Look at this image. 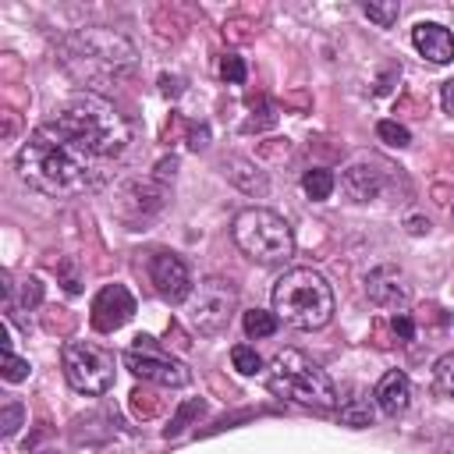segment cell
I'll return each mask as SVG.
<instances>
[{"label":"cell","instance_id":"cell-21","mask_svg":"<svg viewBox=\"0 0 454 454\" xmlns=\"http://www.w3.org/2000/svg\"><path fill=\"white\" fill-rule=\"evenodd\" d=\"M376 135H380L383 142L397 145V149H404V145L411 142V131H408L404 124H397V121H380V124H376Z\"/></svg>","mask_w":454,"mask_h":454},{"label":"cell","instance_id":"cell-4","mask_svg":"<svg viewBox=\"0 0 454 454\" xmlns=\"http://www.w3.org/2000/svg\"><path fill=\"white\" fill-rule=\"evenodd\" d=\"M266 383L277 397L305 404V408H333L337 404V387L326 376V369H319V362H312L298 348H284L273 355V362L266 369Z\"/></svg>","mask_w":454,"mask_h":454},{"label":"cell","instance_id":"cell-20","mask_svg":"<svg viewBox=\"0 0 454 454\" xmlns=\"http://www.w3.org/2000/svg\"><path fill=\"white\" fill-rule=\"evenodd\" d=\"M362 14L369 18V21H376L380 28H390L394 21H397V14H401V7L390 0V4H362Z\"/></svg>","mask_w":454,"mask_h":454},{"label":"cell","instance_id":"cell-9","mask_svg":"<svg viewBox=\"0 0 454 454\" xmlns=\"http://www.w3.org/2000/svg\"><path fill=\"white\" fill-rule=\"evenodd\" d=\"M149 280H153L156 294L167 298V301H188L192 291H195L188 262L181 255H174V252H156L149 259Z\"/></svg>","mask_w":454,"mask_h":454},{"label":"cell","instance_id":"cell-7","mask_svg":"<svg viewBox=\"0 0 454 454\" xmlns=\"http://www.w3.org/2000/svg\"><path fill=\"white\" fill-rule=\"evenodd\" d=\"M234 312H238V291L231 287V280H220V277L199 280V287L188 298V323L202 337L223 333L231 326Z\"/></svg>","mask_w":454,"mask_h":454},{"label":"cell","instance_id":"cell-15","mask_svg":"<svg viewBox=\"0 0 454 454\" xmlns=\"http://www.w3.org/2000/svg\"><path fill=\"white\" fill-rule=\"evenodd\" d=\"M333 184H337V177H333L330 170H323V167H312V170L301 174V192H305L312 202H326V199L333 195Z\"/></svg>","mask_w":454,"mask_h":454},{"label":"cell","instance_id":"cell-11","mask_svg":"<svg viewBox=\"0 0 454 454\" xmlns=\"http://www.w3.org/2000/svg\"><path fill=\"white\" fill-rule=\"evenodd\" d=\"M365 294L380 309H404L408 298H411V287H408V280H404V273L397 266H376L365 277Z\"/></svg>","mask_w":454,"mask_h":454},{"label":"cell","instance_id":"cell-19","mask_svg":"<svg viewBox=\"0 0 454 454\" xmlns=\"http://www.w3.org/2000/svg\"><path fill=\"white\" fill-rule=\"evenodd\" d=\"M28 358H21V355H14V348H11V340L4 344V380L7 383H21V380H28Z\"/></svg>","mask_w":454,"mask_h":454},{"label":"cell","instance_id":"cell-28","mask_svg":"<svg viewBox=\"0 0 454 454\" xmlns=\"http://www.w3.org/2000/svg\"><path fill=\"white\" fill-rule=\"evenodd\" d=\"M422 231H429V220H411V234H422Z\"/></svg>","mask_w":454,"mask_h":454},{"label":"cell","instance_id":"cell-8","mask_svg":"<svg viewBox=\"0 0 454 454\" xmlns=\"http://www.w3.org/2000/svg\"><path fill=\"white\" fill-rule=\"evenodd\" d=\"M124 365L138 376V380H149V383H160V387H184L192 380L188 365L184 362H174L167 355H160L149 337H138V344H131L124 351Z\"/></svg>","mask_w":454,"mask_h":454},{"label":"cell","instance_id":"cell-2","mask_svg":"<svg viewBox=\"0 0 454 454\" xmlns=\"http://www.w3.org/2000/svg\"><path fill=\"white\" fill-rule=\"evenodd\" d=\"M57 53H60V64L74 78L92 82V85L117 78L121 71L135 64V46L114 28H78L60 39Z\"/></svg>","mask_w":454,"mask_h":454},{"label":"cell","instance_id":"cell-14","mask_svg":"<svg viewBox=\"0 0 454 454\" xmlns=\"http://www.w3.org/2000/svg\"><path fill=\"white\" fill-rule=\"evenodd\" d=\"M340 188L348 192L351 202H372L383 192V174L376 167H369V163H355V167L344 170Z\"/></svg>","mask_w":454,"mask_h":454},{"label":"cell","instance_id":"cell-29","mask_svg":"<svg viewBox=\"0 0 454 454\" xmlns=\"http://www.w3.org/2000/svg\"><path fill=\"white\" fill-rule=\"evenodd\" d=\"M39 454H64V450H39Z\"/></svg>","mask_w":454,"mask_h":454},{"label":"cell","instance_id":"cell-17","mask_svg":"<svg viewBox=\"0 0 454 454\" xmlns=\"http://www.w3.org/2000/svg\"><path fill=\"white\" fill-rule=\"evenodd\" d=\"M340 422L344 426H355V429H365V426H372V404L365 401V397H348L344 404H340Z\"/></svg>","mask_w":454,"mask_h":454},{"label":"cell","instance_id":"cell-27","mask_svg":"<svg viewBox=\"0 0 454 454\" xmlns=\"http://www.w3.org/2000/svg\"><path fill=\"white\" fill-rule=\"evenodd\" d=\"M440 103H443L447 114H454V78L443 82V89H440Z\"/></svg>","mask_w":454,"mask_h":454},{"label":"cell","instance_id":"cell-25","mask_svg":"<svg viewBox=\"0 0 454 454\" xmlns=\"http://www.w3.org/2000/svg\"><path fill=\"white\" fill-rule=\"evenodd\" d=\"M394 333H397L401 340H411V319H408L404 312H397V316H394Z\"/></svg>","mask_w":454,"mask_h":454},{"label":"cell","instance_id":"cell-1","mask_svg":"<svg viewBox=\"0 0 454 454\" xmlns=\"http://www.w3.org/2000/svg\"><path fill=\"white\" fill-rule=\"evenodd\" d=\"M131 128L99 92H74L53 117L35 124L18 153V174L28 188L67 199L96 188L124 156Z\"/></svg>","mask_w":454,"mask_h":454},{"label":"cell","instance_id":"cell-13","mask_svg":"<svg viewBox=\"0 0 454 454\" xmlns=\"http://www.w3.org/2000/svg\"><path fill=\"white\" fill-rule=\"evenodd\" d=\"M372 401H376V404H380V411H383V415H390V419L404 415V411H408V404H411V380H408L401 369H390V372L376 383Z\"/></svg>","mask_w":454,"mask_h":454},{"label":"cell","instance_id":"cell-22","mask_svg":"<svg viewBox=\"0 0 454 454\" xmlns=\"http://www.w3.org/2000/svg\"><path fill=\"white\" fill-rule=\"evenodd\" d=\"M433 380H436V387H440L447 397H454V355H443V358L436 362Z\"/></svg>","mask_w":454,"mask_h":454},{"label":"cell","instance_id":"cell-6","mask_svg":"<svg viewBox=\"0 0 454 454\" xmlns=\"http://www.w3.org/2000/svg\"><path fill=\"white\" fill-rule=\"evenodd\" d=\"M60 365H64V380L71 383V390L99 397L114 387V355L92 340H67L60 351Z\"/></svg>","mask_w":454,"mask_h":454},{"label":"cell","instance_id":"cell-3","mask_svg":"<svg viewBox=\"0 0 454 454\" xmlns=\"http://www.w3.org/2000/svg\"><path fill=\"white\" fill-rule=\"evenodd\" d=\"M273 312L294 330H319L333 316V291L312 266H294L273 284Z\"/></svg>","mask_w":454,"mask_h":454},{"label":"cell","instance_id":"cell-16","mask_svg":"<svg viewBox=\"0 0 454 454\" xmlns=\"http://www.w3.org/2000/svg\"><path fill=\"white\" fill-rule=\"evenodd\" d=\"M241 326H245V333L248 337H273L277 333V326H280V319H277V312H266V309H252V312H245V319H241Z\"/></svg>","mask_w":454,"mask_h":454},{"label":"cell","instance_id":"cell-26","mask_svg":"<svg viewBox=\"0 0 454 454\" xmlns=\"http://www.w3.org/2000/svg\"><path fill=\"white\" fill-rule=\"evenodd\" d=\"M39 298H43V287H39L35 277H28V280H25V305H35Z\"/></svg>","mask_w":454,"mask_h":454},{"label":"cell","instance_id":"cell-24","mask_svg":"<svg viewBox=\"0 0 454 454\" xmlns=\"http://www.w3.org/2000/svg\"><path fill=\"white\" fill-rule=\"evenodd\" d=\"M21 419H25V408H21L18 401L4 404V411H0V429H4V436H14L18 426H21Z\"/></svg>","mask_w":454,"mask_h":454},{"label":"cell","instance_id":"cell-10","mask_svg":"<svg viewBox=\"0 0 454 454\" xmlns=\"http://www.w3.org/2000/svg\"><path fill=\"white\" fill-rule=\"evenodd\" d=\"M131 312H135L131 291L121 287V284H106V287L96 294V301H92V326L103 330V333H110V330L124 326V323L131 319Z\"/></svg>","mask_w":454,"mask_h":454},{"label":"cell","instance_id":"cell-5","mask_svg":"<svg viewBox=\"0 0 454 454\" xmlns=\"http://www.w3.org/2000/svg\"><path fill=\"white\" fill-rule=\"evenodd\" d=\"M231 234H234V245L252 259V262H262V266H273V262H287L294 255V234H291V223L273 213V209H262V206H248L234 216L231 223Z\"/></svg>","mask_w":454,"mask_h":454},{"label":"cell","instance_id":"cell-12","mask_svg":"<svg viewBox=\"0 0 454 454\" xmlns=\"http://www.w3.org/2000/svg\"><path fill=\"white\" fill-rule=\"evenodd\" d=\"M411 46L429 60V64H450L454 60V32L440 21H419L411 28Z\"/></svg>","mask_w":454,"mask_h":454},{"label":"cell","instance_id":"cell-23","mask_svg":"<svg viewBox=\"0 0 454 454\" xmlns=\"http://www.w3.org/2000/svg\"><path fill=\"white\" fill-rule=\"evenodd\" d=\"M220 78L241 85V82H245V60H241L238 53H227V57L220 60Z\"/></svg>","mask_w":454,"mask_h":454},{"label":"cell","instance_id":"cell-18","mask_svg":"<svg viewBox=\"0 0 454 454\" xmlns=\"http://www.w3.org/2000/svg\"><path fill=\"white\" fill-rule=\"evenodd\" d=\"M231 362H234V369H238L241 376H255V372L262 369L259 351L248 348V344H234V348H231Z\"/></svg>","mask_w":454,"mask_h":454}]
</instances>
